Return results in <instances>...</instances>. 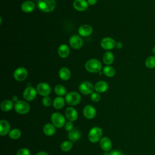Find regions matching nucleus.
Returning a JSON list of instances; mask_svg holds the SVG:
<instances>
[{
    "instance_id": "e433bc0d",
    "label": "nucleus",
    "mask_w": 155,
    "mask_h": 155,
    "mask_svg": "<svg viewBox=\"0 0 155 155\" xmlns=\"http://www.w3.org/2000/svg\"><path fill=\"white\" fill-rule=\"evenodd\" d=\"M110 155H124V154L119 150H113L110 151Z\"/></svg>"
},
{
    "instance_id": "dca6fc26",
    "label": "nucleus",
    "mask_w": 155,
    "mask_h": 155,
    "mask_svg": "<svg viewBox=\"0 0 155 155\" xmlns=\"http://www.w3.org/2000/svg\"><path fill=\"white\" fill-rule=\"evenodd\" d=\"M65 116L69 121L73 122L78 118V113L75 108L68 107L65 110Z\"/></svg>"
},
{
    "instance_id": "473e14b6",
    "label": "nucleus",
    "mask_w": 155,
    "mask_h": 155,
    "mask_svg": "<svg viewBox=\"0 0 155 155\" xmlns=\"http://www.w3.org/2000/svg\"><path fill=\"white\" fill-rule=\"evenodd\" d=\"M42 104L45 106V107H50L51 104V99L50 97L48 96H45L42 98Z\"/></svg>"
},
{
    "instance_id": "1a4fd4ad",
    "label": "nucleus",
    "mask_w": 155,
    "mask_h": 155,
    "mask_svg": "<svg viewBox=\"0 0 155 155\" xmlns=\"http://www.w3.org/2000/svg\"><path fill=\"white\" fill-rule=\"evenodd\" d=\"M36 90L40 95L44 97L48 96L51 92V87L47 83L41 82L38 84Z\"/></svg>"
},
{
    "instance_id": "b1692460",
    "label": "nucleus",
    "mask_w": 155,
    "mask_h": 155,
    "mask_svg": "<svg viewBox=\"0 0 155 155\" xmlns=\"http://www.w3.org/2000/svg\"><path fill=\"white\" fill-rule=\"evenodd\" d=\"M81 137V133L80 131L76 129L73 128L68 133V139L73 142H76Z\"/></svg>"
},
{
    "instance_id": "72a5a7b5",
    "label": "nucleus",
    "mask_w": 155,
    "mask_h": 155,
    "mask_svg": "<svg viewBox=\"0 0 155 155\" xmlns=\"http://www.w3.org/2000/svg\"><path fill=\"white\" fill-rule=\"evenodd\" d=\"M91 99L94 102H97L101 99V96L98 93L93 92L91 94Z\"/></svg>"
},
{
    "instance_id": "aec40b11",
    "label": "nucleus",
    "mask_w": 155,
    "mask_h": 155,
    "mask_svg": "<svg viewBox=\"0 0 155 155\" xmlns=\"http://www.w3.org/2000/svg\"><path fill=\"white\" fill-rule=\"evenodd\" d=\"M94 90L98 93H104L106 91L108 88V85L104 81H100L94 85Z\"/></svg>"
},
{
    "instance_id": "37998d69",
    "label": "nucleus",
    "mask_w": 155,
    "mask_h": 155,
    "mask_svg": "<svg viewBox=\"0 0 155 155\" xmlns=\"http://www.w3.org/2000/svg\"><path fill=\"white\" fill-rule=\"evenodd\" d=\"M152 51H153V54L154 55V56H155V46L153 48V50H152Z\"/></svg>"
},
{
    "instance_id": "20e7f679",
    "label": "nucleus",
    "mask_w": 155,
    "mask_h": 155,
    "mask_svg": "<svg viewBox=\"0 0 155 155\" xmlns=\"http://www.w3.org/2000/svg\"><path fill=\"white\" fill-rule=\"evenodd\" d=\"M65 101L70 105H76L78 104L81 100V95L74 91L69 92L65 96Z\"/></svg>"
},
{
    "instance_id": "a211bd4d",
    "label": "nucleus",
    "mask_w": 155,
    "mask_h": 155,
    "mask_svg": "<svg viewBox=\"0 0 155 155\" xmlns=\"http://www.w3.org/2000/svg\"><path fill=\"white\" fill-rule=\"evenodd\" d=\"M35 8V4L32 1H26L24 2L21 5V9L24 12L30 13Z\"/></svg>"
},
{
    "instance_id": "c85d7f7f",
    "label": "nucleus",
    "mask_w": 155,
    "mask_h": 155,
    "mask_svg": "<svg viewBox=\"0 0 155 155\" xmlns=\"http://www.w3.org/2000/svg\"><path fill=\"white\" fill-rule=\"evenodd\" d=\"M54 92L55 93L60 96H64L65 94H67V90L65 87L61 84L56 85L54 87Z\"/></svg>"
},
{
    "instance_id": "2f4dec72",
    "label": "nucleus",
    "mask_w": 155,
    "mask_h": 155,
    "mask_svg": "<svg viewBox=\"0 0 155 155\" xmlns=\"http://www.w3.org/2000/svg\"><path fill=\"white\" fill-rule=\"evenodd\" d=\"M73 143L70 141H64L61 145V148L63 151H68L71 149Z\"/></svg>"
},
{
    "instance_id": "4be33fe9",
    "label": "nucleus",
    "mask_w": 155,
    "mask_h": 155,
    "mask_svg": "<svg viewBox=\"0 0 155 155\" xmlns=\"http://www.w3.org/2000/svg\"><path fill=\"white\" fill-rule=\"evenodd\" d=\"M59 76L62 80L67 81L71 76L70 71L66 67H62L59 71Z\"/></svg>"
},
{
    "instance_id": "7ed1b4c3",
    "label": "nucleus",
    "mask_w": 155,
    "mask_h": 155,
    "mask_svg": "<svg viewBox=\"0 0 155 155\" xmlns=\"http://www.w3.org/2000/svg\"><path fill=\"white\" fill-rule=\"evenodd\" d=\"M102 130L97 127L92 128L88 133V139L92 143H96L101 139Z\"/></svg>"
},
{
    "instance_id": "58836bf2",
    "label": "nucleus",
    "mask_w": 155,
    "mask_h": 155,
    "mask_svg": "<svg viewBox=\"0 0 155 155\" xmlns=\"http://www.w3.org/2000/svg\"><path fill=\"white\" fill-rule=\"evenodd\" d=\"M116 47L117 49L121 48L122 47V44L120 42H116Z\"/></svg>"
},
{
    "instance_id": "412c9836",
    "label": "nucleus",
    "mask_w": 155,
    "mask_h": 155,
    "mask_svg": "<svg viewBox=\"0 0 155 155\" xmlns=\"http://www.w3.org/2000/svg\"><path fill=\"white\" fill-rule=\"evenodd\" d=\"M58 53L61 58H65L70 54V48L66 44H62L58 49Z\"/></svg>"
},
{
    "instance_id": "0eeeda50",
    "label": "nucleus",
    "mask_w": 155,
    "mask_h": 155,
    "mask_svg": "<svg viewBox=\"0 0 155 155\" xmlns=\"http://www.w3.org/2000/svg\"><path fill=\"white\" fill-rule=\"evenodd\" d=\"M116 41L110 37L103 38L101 41V46L105 50H111L116 47Z\"/></svg>"
},
{
    "instance_id": "a878e982",
    "label": "nucleus",
    "mask_w": 155,
    "mask_h": 155,
    "mask_svg": "<svg viewBox=\"0 0 155 155\" xmlns=\"http://www.w3.org/2000/svg\"><path fill=\"white\" fill-rule=\"evenodd\" d=\"M13 102L10 100H5L1 104V108L4 111H8L12 109Z\"/></svg>"
},
{
    "instance_id": "6e6552de",
    "label": "nucleus",
    "mask_w": 155,
    "mask_h": 155,
    "mask_svg": "<svg viewBox=\"0 0 155 155\" xmlns=\"http://www.w3.org/2000/svg\"><path fill=\"white\" fill-rule=\"evenodd\" d=\"M28 72L25 68L19 67L13 73V77L17 81H23L27 77Z\"/></svg>"
},
{
    "instance_id": "c9c22d12",
    "label": "nucleus",
    "mask_w": 155,
    "mask_h": 155,
    "mask_svg": "<svg viewBox=\"0 0 155 155\" xmlns=\"http://www.w3.org/2000/svg\"><path fill=\"white\" fill-rule=\"evenodd\" d=\"M73 122L71 121H68L67 122L65 123V129L67 130V131H71V130H73Z\"/></svg>"
},
{
    "instance_id": "2eb2a0df",
    "label": "nucleus",
    "mask_w": 155,
    "mask_h": 155,
    "mask_svg": "<svg viewBox=\"0 0 155 155\" xmlns=\"http://www.w3.org/2000/svg\"><path fill=\"white\" fill-rule=\"evenodd\" d=\"M78 33L82 36H88L93 33V28L89 25H82L78 28Z\"/></svg>"
},
{
    "instance_id": "9d476101",
    "label": "nucleus",
    "mask_w": 155,
    "mask_h": 155,
    "mask_svg": "<svg viewBox=\"0 0 155 155\" xmlns=\"http://www.w3.org/2000/svg\"><path fill=\"white\" fill-rule=\"evenodd\" d=\"M94 88V87H93L92 84L89 82H87V81L82 82V83H81V84L79 85V91L82 94H85V95L90 94H91L92 93H93Z\"/></svg>"
},
{
    "instance_id": "393cba45",
    "label": "nucleus",
    "mask_w": 155,
    "mask_h": 155,
    "mask_svg": "<svg viewBox=\"0 0 155 155\" xmlns=\"http://www.w3.org/2000/svg\"><path fill=\"white\" fill-rule=\"evenodd\" d=\"M114 61V55L111 51H107L103 56V61L105 64L109 65H111Z\"/></svg>"
},
{
    "instance_id": "f3484780",
    "label": "nucleus",
    "mask_w": 155,
    "mask_h": 155,
    "mask_svg": "<svg viewBox=\"0 0 155 155\" xmlns=\"http://www.w3.org/2000/svg\"><path fill=\"white\" fill-rule=\"evenodd\" d=\"M100 147L105 151H109L112 147V143L110 139L107 137H104L100 140Z\"/></svg>"
},
{
    "instance_id": "f8f14e48",
    "label": "nucleus",
    "mask_w": 155,
    "mask_h": 155,
    "mask_svg": "<svg viewBox=\"0 0 155 155\" xmlns=\"http://www.w3.org/2000/svg\"><path fill=\"white\" fill-rule=\"evenodd\" d=\"M37 91L32 87H27L23 92V97L27 101H33L36 96Z\"/></svg>"
},
{
    "instance_id": "5701e85b",
    "label": "nucleus",
    "mask_w": 155,
    "mask_h": 155,
    "mask_svg": "<svg viewBox=\"0 0 155 155\" xmlns=\"http://www.w3.org/2000/svg\"><path fill=\"white\" fill-rule=\"evenodd\" d=\"M56 131L55 126L51 124H47L44 125L43 128V132L44 134L48 136H51L54 134Z\"/></svg>"
},
{
    "instance_id": "c756f323",
    "label": "nucleus",
    "mask_w": 155,
    "mask_h": 155,
    "mask_svg": "<svg viewBox=\"0 0 155 155\" xmlns=\"http://www.w3.org/2000/svg\"><path fill=\"white\" fill-rule=\"evenodd\" d=\"M145 66L148 68H155V56H151L148 57L145 62Z\"/></svg>"
},
{
    "instance_id": "4468645a",
    "label": "nucleus",
    "mask_w": 155,
    "mask_h": 155,
    "mask_svg": "<svg viewBox=\"0 0 155 155\" xmlns=\"http://www.w3.org/2000/svg\"><path fill=\"white\" fill-rule=\"evenodd\" d=\"M73 7L78 11H85L88 7V3L86 0H74Z\"/></svg>"
},
{
    "instance_id": "f03ea898",
    "label": "nucleus",
    "mask_w": 155,
    "mask_h": 155,
    "mask_svg": "<svg viewBox=\"0 0 155 155\" xmlns=\"http://www.w3.org/2000/svg\"><path fill=\"white\" fill-rule=\"evenodd\" d=\"M85 69L90 73H99L101 71L102 64L101 62L96 59H91L88 60L85 65Z\"/></svg>"
},
{
    "instance_id": "6ab92c4d",
    "label": "nucleus",
    "mask_w": 155,
    "mask_h": 155,
    "mask_svg": "<svg viewBox=\"0 0 155 155\" xmlns=\"http://www.w3.org/2000/svg\"><path fill=\"white\" fill-rule=\"evenodd\" d=\"M0 134L2 136L7 134L10 131V125L5 120H1L0 121Z\"/></svg>"
},
{
    "instance_id": "9b49d317",
    "label": "nucleus",
    "mask_w": 155,
    "mask_h": 155,
    "mask_svg": "<svg viewBox=\"0 0 155 155\" xmlns=\"http://www.w3.org/2000/svg\"><path fill=\"white\" fill-rule=\"evenodd\" d=\"M69 43L70 46L74 49H79L82 47L83 41L81 36L78 35H74L70 38Z\"/></svg>"
},
{
    "instance_id": "423d86ee",
    "label": "nucleus",
    "mask_w": 155,
    "mask_h": 155,
    "mask_svg": "<svg viewBox=\"0 0 155 155\" xmlns=\"http://www.w3.org/2000/svg\"><path fill=\"white\" fill-rule=\"evenodd\" d=\"M53 124L57 128H62L65 124V119L59 113H54L51 116Z\"/></svg>"
},
{
    "instance_id": "ea45409f",
    "label": "nucleus",
    "mask_w": 155,
    "mask_h": 155,
    "mask_svg": "<svg viewBox=\"0 0 155 155\" xmlns=\"http://www.w3.org/2000/svg\"><path fill=\"white\" fill-rule=\"evenodd\" d=\"M12 100H13V102H16L18 101V97H17L16 96H13L12 97Z\"/></svg>"
},
{
    "instance_id": "7c9ffc66",
    "label": "nucleus",
    "mask_w": 155,
    "mask_h": 155,
    "mask_svg": "<svg viewBox=\"0 0 155 155\" xmlns=\"http://www.w3.org/2000/svg\"><path fill=\"white\" fill-rule=\"evenodd\" d=\"M21 131L17 128L12 130L8 133L9 137L12 139H18L21 137Z\"/></svg>"
},
{
    "instance_id": "4c0bfd02",
    "label": "nucleus",
    "mask_w": 155,
    "mask_h": 155,
    "mask_svg": "<svg viewBox=\"0 0 155 155\" xmlns=\"http://www.w3.org/2000/svg\"><path fill=\"white\" fill-rule=\"evenodd\" d=\"M97 0H87V2L88 3V4L93 5H94L97 2Z\"/></svg>"
},
{
    "instance_id": "bb28decb",
    "label": "nucleus",
    "mask_w": 155,
    "mask_h": 155,
    "mask_svg": "<svg viewBox=\"0 0 155 155\" xmlns=\"http://www.w3.org/2000/svg\"><path fill=\"white\" fill-rule=\"evenodd\" d=\"M65 104V101L64 99L61 96L56 97L53 102V105L54 108L56 109H61L62 108Z\"/></svg>"
},
{
    "instance_id": "cd10ccee",
    "label": "nucleus",
    "mask_w": 155,
    "mask_h": 155,
    "mask_svg": "<svg viewBox=\"0 0 155 155\" xmlns=\"http://www.w3.org/2000/svg\"><path fill=\"white\" fill-rule=\"evenodd\" d=\"M103 73L107 77H113L116 74V70L113 67L107 65L104 67Z\"/></svg>"
},
{
    "instance_id": "ddd939ff",
    "label": "nucleus",
    "mask_w": 155,
    "mask_h": 155,
    "mask_svg": "<svg viewBox=\"0 0 155 155\" xmlns=\"http://www.w3.org/2000/svg\"><path fill=\"white\" fill-rule=\"evenodd\" d=\"M83 114L87 119H91L95 117L96 114V110L94 107L90 105L85 106L83 109Z\"/></svg>"
},
{
    "instance_id": "39448f33",
    "label": "nucleus",
    "mask_w": 155,
    "mask_h": 155,
    "mask_svg": "<svg viewBox=\"0 0 155 155\" xmlns=\"http://www.w3.org/2000/svg\"><path fill=\"white\" fill-rule=\"evenodd\" d=\"M30 105L25 101H18L15 104V110L19 114H26L30 111Z\"/></svg>"
},
{
    "instance_id": "f257e3e1",
    "label": "nucleus",
    "mask_w": 155,
    "mask_h": 155,
    "mask_svg": "<svg viewBox=\"0 0 155 155\" xmlns=\"http://www.w3.org/2000/svg\"><path fill=\"white\" fill-rule=\"evenodd\" d=\"M38 8L45 13L52 12L56 6L55 0H38Z\"/></svg>"
},
{
    "instance_id": "a19ab883",
    "label": "nucleus",
    "mask_w": 155,
    "mask_h": 155,
    "mask_svg": "<svg viewBox=\"0 0 155 155\" xmlns=\"http://www.w3.org/2000/svg\"><path fill=\"white\" fill-rule=\"evenodd\" d=\"M36 155H48L47 153L45 152H44V151H41V152H39L36 154Z\"/></svg>"
},
{
    "instance_id": "79ce46f5",
    "label": "nucleus",
    "mask_w": 155,
    "mask_h": 155,
    "mask_svg": "<svg viewBox=\"0 0 155 155\" xmlns=\"http://www.w3.org/2000/svg\"><path fill=\"white\" fill-rule=\"evenodd\" d=\"M103 155H110V152L108 151H105Z\"/></svg>"
},
{
    "instance_id": "f704fd0d",
    "label": "nucleus",
    "mask_w": 155,
    "mask_h": 155,
    "mask_svg": "<svg viewBox=\"0 0 155 155\" xmlns=\"http://www.w3.org/2000/svg\"><path fill=\"white\" fill-rule=\"evenodd\" d=\"M16 155H30V152L28 149L23 148L18 151Z\"/></svg>"
}]
</instances>
